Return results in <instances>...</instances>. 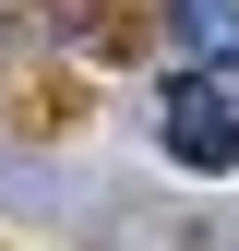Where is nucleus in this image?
<instances>
[{
	"mask_svg": "<svg viewBox=\"0 0 239 251\" xmlns=\"http://www.w3.org/2000/svg\"><path fill=\"white\" fill-rule=\"evenodd\" d=\"M167 155H179V168H203V179L239 168V108H227L215 72H179V84H167Z\"/></svg>",
	"mask_w": 239,
	"mask_h": 251,
	"instance_id": "f257e3e1",
	"label": "nucleus"
},
{
	"mask_svg": "<svg viewBox=\"0 0 239 251\" xmlns=\"http://www.w3.org/2000/svg\"><path fill=\"white\" fill-rule=\"evenodd\" d=\"M167 36H179V48H215V60H227V48H239V0H179V12H167Z\"/></svg>",
	"mask_w": 239,
	"mask_h": 251,
	"instance_id": "f03ea898",
	"label": "nucleus"
}]
</instances>
